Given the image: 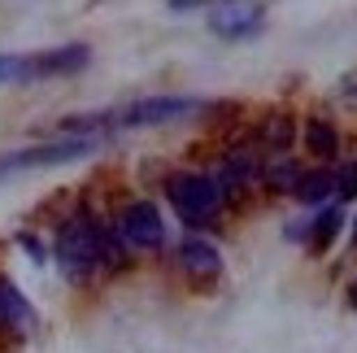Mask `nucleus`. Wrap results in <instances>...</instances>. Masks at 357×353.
<instances>
[{"instance_id": "a211bd4d", "label": "nucleus", "mask_w": 357, "mask_h": 353, "mask_svg": "<svg viewBox=\"0 0 357 353\" xmlns=\"http://www.w3.org/2000/svg\"><path fill=\"white\" fill-rule=\"evenodd\" d=\"M349 306H353V310H357V284H353V288H349Z\"/></svg>"}, {"instance_id": "dca6fc26", "label": "nucleus", "mask_w": 357, "mask_h": 353, "mask_svg": "<svg viewBox=\"0 0 357 353\" xmlns=\"http://www.w3.org/2000/svg\"><path fill=\"white\" fill-rule=\"evenodd\" d=\"M335 197H340V201L357 197V162H344L340 170H335Z\"/></svg>"}, {"instance_id": "f8f14e48", "label": "nucleus", "mask_w": 357, "mask_h": 353, "mask_svg": "<svg viewBox=\"0 0 357 353\" xmlns=\"http://www.w3.org/2000/svg\"><path fill=\"white\" fill-rule=\"evenodd\" d=\"M292 197H296V201H305V205H323V201H331V197H335V170H327V166L305 170Z\"/></svg>"}, {"instance_id": "1a4fd4ad", "label": "nucleus", "mask_w": 357, "mask_h": 353, "mask_svg": "<svg viewBox=\"0 0 357 353\" xmlns=\"http://www.w3.org/2000/svg\"><path fill=\"white\" fill-rule=\"evenodd\" d=\"M92 61V48L87 44H61V48H44L35 52V75L40 79H61V75H79V70Z\"/></svg>"}, {"instance_id": "7ed1b4c3", "label": "nucleus", "mask_w": 357, "mask_h": 353, "mask_svg": "<svg viewBox=\"0 0 357 353\" xmlns=\"http://www.w3.org/2000/svg\"><path fill=\"white\" fill-rule=\"evenodd\" d=\"M100 144V135H61L48 140V144H31V149H13L0 157V174H17V170H44V166H61L75 162V157H87Z\"/></svg>"}, {"instance_id": "ddd939ff", "label": "nucleus", "mask_w": 357, "mask_h": 353, "mask_svg": "<svg viewBox=\"0 0 357 353\" xmlns=\"http://www.w3.org/2000/svg\"><path fill=\"white\" fill-rule=\"evenodd\" d=\"M340 227H344V209H340V205H327L323 214L310 223V232H305L310 253H327V249H331V240L340 236Z\"/></svg>"}, {"instance_id": "6ab92c4d", "label": "nucleus", "mask_w": 357, "mask_h": 353, "mask_svg": "<svg viewBox=\"0 0 357 353\" xmlns=\"http://www.w3.org/2000/svg\"><path fill=\"white\" fill-rule=\"evenodd\" d=\"M344 92H349V96H357V79H353V83H344Z\"/></svg>"}, {"instance_id": "aec40b11", "label": "nucleus", "mask_w": 357, "mask_h": 353, "mask_svg": "<svg viewBox=\"0 0 357 353\" xmlns=\"http://www.w3.org/2000/svg\"><path fill=\"white\" fill-rule=\"evenodd\" d=\"M0 336H9V331H5V323H0Z\"/></svg>"}, {"instance_id": "f03ea898", "label": "nucleus", "mask_w": 357, "mask_h": 353, "mask_svg": "<svg viewBox=\"0 0 357 353\" xmlns=\"http://www.w3.org/2000/svg\"><path fill=\"white\" fill-rule=\"evenodd\" d=\"M166 197H170V205H174V214L183 218L192 232H196V227H209L213 218L222 214V205H227L218 179H213V174H205V170L170 174V179H166Z\"/></svg>"}, {"instance_id": "9b49d317", "label": "nucleus", "mask_w": 357, "mask_h": 353, "mask_svg": "<svg viewBox=\"0 0 357 353\" xmlns=\"http://www.w3.org/2000/svg\"><path fill=\"white\" fill-rule=\"evenodd\" d=\"M301 140H305V153H314L318 162H335V157H340V131H335V122L323 118V114H310L305 118Z\"/></svg>"}, {"instance_id": "423d86ee", "label": "nucleus", "mask_w": 357, "mask_h": 353, "mask_svg": "<svg viewBox=\"0 0 357 353\" xmlns=\"http://www.w3.org/2000/svg\"><path fill=\"white\" fill-rule=\"evenodd\" d=\"M266 27V5L261 0H213L209 9V31L218 40L236 44V40H253Z\"/></svg>"}, {"instance_id": "2eb2a0df", "label": "nucleus", "mask_w": 357, "mask_h": 353, "mask_svg": "<svg viewBox=\"0 0 357 353\" xmlns=\"http://www.w3.org/2000/svg\"><path fill=\"white\" fill-rule=\"evenodd\" d=\"M26 83H40V75H35V57L0 52V87H26Z\"/></svg>"}, {"instance_id": "20e7f679", "label": "nucleus", "mask_w": 357, "mask_h": 353, "mask_svg": "<svg viewBox=\"0 0 357 353\" xmlns=\"http://www.w3.org/2000/svg\"><path fill=\"white\" fill-rule=\"evenodd\" d=\"M114 232L122 236V244L127 249H139V253H157L166 244V218H162V209H157L153 201H127L118 209V218H114Z\"/></svg>"}, {"instance_id": "f257e3e1", "label": "nucleus", "mask_w": 357, "mask_h": 353, "mask_svg": "<svg viewBox=\"0 0 357 353\" xmlns=\"http://www.w3.org/2000/svg\"><path fill=\"white\" fill-rule=\"evenodd\" d=\"M105 223L92 209H79L57 227V244H52V257H57L61 275L70 284H87V279L100 275V240H105Z\"/></svg>"}, {"instance_id": "6e6552de", "label": "nucleus", "mask_w": 357, "mask_h": 353, "mask_svg": "<svg viewBox=\"0 0 357 353\" xmlns=\"http://www.w3.org/2000/svg\"><path fill=\"white\" fill-rule=\"evenodd\" d=\"M296 144V118L288 110H275V114H266L261 118V127H257V153L261 157H288V149Z\"/></svg>"}, {"instance_id": "9d476101", "label": "nucleus", "mask_w": 357, "mask_h": 353, "mask_svg": "<svg viewBox=\"0 0 357 353\" xmlns=\"http://www.w3.org/2000/svg\"><path fill=\"white\" fill-rule=\"evenodd\" d=\"M0 323H5L9 336H26V331L35 327V310L22 292L13 288V279L0 275Z\"/></svg>"}, {"instance_id": "4468645a", "label": "nucleus", "mask_w": 357, "mask_h": 353, "mask_svg": "<svg viewBox=\"0 0 357 353\" xmlns=\"http://www.w3.org/2000/svg\"><path fill=\"white\" fill-rule=\"evenodd\" d=\"M301 174L305 170L296 166V157H271V162H261V183L271 192H296Z\"/></svg>"}, {"instance_id": "f3484780", "label": "nucleus", "mask_w": 357, "mask_h": 353, "mask_svg": "<svg viewBox=\"0 0 357 353\" xmlns=\"http://www.w3.org/2000/svg\"><path fill=\"white\" fill-rule=\"evenodd\" d=\"M166 5H170L174 13H188V9H201V5H209V0H166Z\"/></svg>"}, {"instance_id": "412c9836", "label": "nucleus", "mask_w": 357, "mask_h": 353, "mask_svg": "<svg viewBox=\"0 0 357 353\" xmlns=\"http://www.w3.org/2000/svg\"><path fill=\"white\" fill-rule=\"evenodd\" d=\"M353 240H357V223H353Z\"/></svg>"}, {"instance_id": "0eeeda50", "label": "nucleus", "mask_w": 357, "mask_h": 353, "mask_svg": "<svg viewBox=\"0 0 357 353\" xmlns=\"http://www.w3.org/2000/svg\"><path fill=\"white\" fill-rule=\"evenodd\" d=\"M178 271L188 275V284L196 288H209L222 279V253L218 244H209L205 236H188L183 244H178Z\"/></svg>"}, {"instance_id": "39448f33", "label": "nucleus", "mask_w": 357, "mask_h": 353, "mask_svg": "<svg viewBox=\"0 0 357 353\" xmlns=\"http://www.w3.org/2000/svg\"><path fill=\"white\" fill-rule=\"evenodd\" d=\"M192 114H205V100L196 96H144V100H131L127 110L109 114L114 127H162V122H178V118H192Z\"/></svg>"}]
</instances>
